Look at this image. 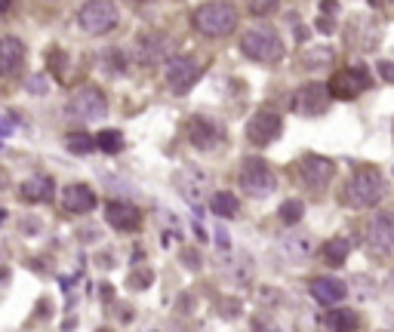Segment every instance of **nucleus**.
I'll return each instance as SVG.
<instances>
[{"instance_id": "0eeeda50", "label": "nucleus", "mask_w": 394, "mask_h": 332, "mask_svg": "<svg viewBox=\"0 0 394 332\" xmlns=\"http://www.w3.org/2000/svg\"><path fill=\"white\" fill-rule=\"evenodd\" d=\"M105 111H108V102L99 87H80L68 102V114L78 117V121H102Z\"/></svg>"}, {"instance_id": "20e7f679", "label": "nucleus", "mask_w": 394, "mask_h": 332, "mask_svg": "<svg viewBox=\"0 0 394 332\" xmlns=\"http://www.w3.org/2000/svg\"><path fill=\"white\" fill-rule=\"evenodd\" d=\"M364 90H370V74H367L364 65H351V68H342L330 78L326 83V92H330V99H357Z\"/></svg>"}, {"instance_id": "9d476101", "label": "nucleus", "mask_w": 394, "mask_h": 332, "mask_svg": "<svg viewBox=\"0 0 394 332\" xmlns=\"http://www.w3.org/2000/svg\"><path fill=\"white\" fill-rule=\"evenodd\" d=\"M283 133V117L274 111H256L247 123V135L253 145H271Z\"/></svg>"}, {"instance_id": "6ab92c4d", "label": "nucleus", "mask_w": 394, "mask_h": 332, "mask_svg": "<svg viewBox=\"0 0 394 332\" xmlns=\"http://www.w3.org/2000/svg\"><path fill=\"white\" fill-rule=\"evenodd\" d=\"M176 188L185 194L191 203H200L204 200V194H207V176L197 173L195 166H188V169H182V173L176 176Z\"/></svg>"}, {"instance_id": "ddd939ff", "label": "nucleus", "mask_w": 394, "mask_h": 332, "mask_svg": "<svg viewBox=\"0 0 394 332\" xmlns=\"http://www.w3.org/2000/svg\"><path fill=\"white\" fill-rule=\"evenodd\" d=\"M185 135H188V142L195 145V148L207 151V148H213V145L222 139V123L213 121V117H191L188 126H185Z\"/></svg>"}, {"instance_id": "a878e982", "label": "nucleus", "mask_w": 394, "mask_h": 332, "mask_svg": "<svg viewBox=\"0 0 394 332\" xmlns=\"http://www.w3.org/2000/svg\"><path fill=\"white\" fill-rule=\"evenodd\" d=\"M96 148L105 151V154H121V151H123V133L102 130V133L96 135Z\"/></svg>"}, {"instance_id": "e433bc0d", "label": "nucleus", "mask_w": 394, "mask_h": 332, "mask_svg": "<svg viewBox=\"0 0 394 332\" xmlns=\"http://www.w3.org/2000/svg\"><path fill=\"white\" fill-rule=\"evenodd\" d=\"M216 237H219V246H222V250H228V234H225V231H216Z\"/></svg>"}, {"instance_id": "f8f14e48", "label": "nucleus", "mask_w": 394, "mask_h": 332, "mask_svg": "<svg viewBox=\"0 0 394 332\" xmlns=\"http://www.w3.org/2000/svg\"><path fill=\"white\" fill-rule=\"evenodd\" d=\"M376 255H391L394 252V212H379L370 221V231H367Z\"/></svg>"}, {"instance_id": "aec40b11", "label": "nucleus", "mask_w": 394, "mask_h": 332, "mask_svg": "<svg viewBox=\"0 0 394 332\" xmlns=\"http://www.w3.org/2000/svg\"><path fill=\"white\" fill-rule=\"evenodd\" d=\"M56 194V182L49 176H35L22 185V197L28 203H49Z\"/></svg>"}, {"instance_id": "1a4fd4ad", "label": "nucleus", "mask_w": 394, "mask_h": 332, "mask_svg": "<svg viewBox=\"0 0 394 332\" xmlns=\"http://www.w3.org/2000/svg\"><path fill=\"white\" fill-rule=\"evenodd\" d=\"M326 108H330V92L324 83H305L293 96V111L302 117H321L326 114Z\"/></svg>"}, {"instance_id": "473e14b6", "label": "nucleus", "mask_w": 394, "mask_h": 332, "mask_svg": "<svg viewBox=\"0 0 394 332\" xmlns=\"http://www.w3.org/2000/svg\"><path fill=\"white\" fill-rule=\"evenodd\" d=\"M182 262H185V265H188L191 271H197V268H200V255H197L195 250H185V252H182Z\"/></svg>"}, {"instance_id": "a211bd4d", "label": "nucleus", "mask_w": 394, "mask_h": 332, "mask_svg": "<svg viewBox=\"0 0 394 332\" xmlns=\"http://www.w3.org/2000/svg\"><path fill=\"white\" fill-rule=\"evenodd\" d=\"M93 207H96V191L90 185H68L62 191V209L80 216V212H90Z\"/></svg>"}, {"instance_id": "f257e3e1", "label": "nucleus", "mask_w": 394, "mask_h": 332, "mask_svg": "<svg viewBox=\"0 0 394 332\" xmlns=\"http://www.w3.org/2000/svg\"><path fill=\"white\" fill-rule=\"evenodd\" d=\"M382 197H385V178H382V173H376V169H357V173L348 178L345 194H342V200H345L351 209H370Z\"/></svg>"}, {"instance_id": "dca6fc26", "label": "nucleus", "mask_w": 394, "mask_h": 332, "mask_svg": "<svg viewBox=\"0 0 394 332\" xmlns=\"http://www.w3.org/2000/svg\"><path fill=\"white\" fill-rule=\"evenodd\" d=\"M308 293L314 295V302H321V305H326V308H333V305H339L348 295V286L342 283L339 277H314L312 283H308Z\"/></svg>"}, {"instance_id": "f03ea898", "label": "nucleus", "mask_w": 394, "mask_h": 332, "mask_svg": "<svg viewBox=\"0 0 394 332\" xmlns=\"http://www.w3.org/2000/svg\"><path fill=\"white\" fill-rule=\"evenodd\" d=\"M191 22L204 37H228L238 25V10L231 4H200Z\"/></svg>"}, {"instance_id": "7c9ffc66", "label": "nucleus", "mask_w": 394, "mask_h": 332, "mask_svg": "<svg viewBox=\"0 0 394 332\" xmlns=\"http://www.w3.org/2000/svg\"><path fill=\"white\" fill-rule=\"evenodd\" d=\"M376 71L382 74V80L394 83V62H379V65H376Z\"/></svg>"}, {"instance_id": "72a5a7b5", "label": "nucleus", "mask_w": 394, "mask_h": 332, "mask_svg": "<svg viewBox=\"0 0 394 332\" xmlns=\"http://www.w3.org/2000/svg\"><path fill=\"white\" fill-rule=\"evenodd\" d=\"M333 28H336V22H333L330 16H321V19H317V31H321V34H330Z\"/></svg>"}, {"instance_id": "ea45409f", "label": "nucleus", "mask_w": 394, "mask_h": 332, "mask_svg": "<svg viewBox=\"0 0 394 332\" xmlns=\"http://www.w3.org/2000/svg\"><path fill=\"white\" fill-rule=\"evenodd\" d=\"M102 332H108V329H102Z\"/></svg>"}, {"instance_id": "c9c22d12", "label": "nucleus", "mask_w": 394, "mask_h": 332, "mask_svg": "<svg viewBox=\"0 0 394 332\" xmlns=\"http://www.w3.org/2000/svg\"><path fill=\"white\" fill-rule=\"evenodd\" d=\"M253 329H256V332H278L274 326H268V323H265L262 317H256V320H253Z\"/></svg>"}, {"instance_id": "4c0bfd02", "label": "nucleus", "mask_w": 394, "mask_h": 332, "mask_svg": "<svg viewBox=\"0 0 394 332\" xmlns=\"http://www.w3.org/2000/svg\"><path fill=\"white\" fill-rule=\"evenodd\" d=\"M6 10H10V4H0V13H6Z\"/></svg>"}, {"instance_id": "c756f323", "label": "nucleus", "mask_w": 394, "mask_h": 332, "mask_svg": "<svg viewBox=\"0 0 394 332\" xmlns=\"http://www.w3.org/2000/svg\"><path fill=\"white\" fill-rule=\"evenodd\" d=\"M47 62H49V71H53L56 78L62 80V78H65V65H68V59H65V53H59V49H49Z\"/></svg>"}, {"instance_id": "39448f33", "label": "nucleus", "mask_w": 394, "mask_h": 332, "mask_svg": "<svg viewBox=\"0 0 394 332\" xmlns=\"http://www.w3.org/2000/svg\"><path fill=\"white\" fill-rule=\"evenodd\" d=\"M78 25L87 34H108L117 25V6L105 4V0H90L78 10Z\"/></svg>"}, {"instance_id": "4468645a", "label": "nucleus", "mask_w": 394, "mask_h": 332, "mask_svg": "<svg viewBox=\"0 0 394 332\" xmlns=\"http://www.w3.org/2000/svg\"><path fill=\"white\" fill-rule=\"evenodd\" d=\"M164 44H166V37L161 31H145V34H139L136 44H133V56H136L139 65H157L164 49H166Z\"/></svg>"}, {"instance_id": "9b49d317", "label": "nucleus", "mask_w": 394, "mask_h": 332, "mask_svg": "<svg viewBox=\"0 0 394 332\" xmlns=\"http://www.w3.org/2000/svg\"><path fill=\"white\" fill-rule=\"evenodd\" d=\"M200 78V65L195 62V59H185V56H179V59H173V62H166L164 68V80L173 87V92H185L191 90V83H195Z\"/></svg>"}, {"instance_id": "bb28decb", "label": "nucleus", "mask_w": 394, "mask_h": 332, "mask_svg": "<svg viewBox=\"0 0 394 332\" xmlns=\"http://www.w3.org/2000/svg\"><path fill=\"white\" fill-rule=\"evenodd\" d=\"M278 216H281L283 225H299L302 216H305V203H302V200H283L281 209H278Z\"/></svg>"}, {"instance_id": "2eb2a0df", "label": "nucleus", "mask_w": 394, "mask_h": 332, "mask_svg": "<svg viewBox=\"0 0 394 332\" xmlns=\"http://www.w3.org/2000/svg\"><path fill=\"white\" fill-rule=\"evenodd\" d=\"M25 68V47L19 37H0V78H16Z\"/></svg>"}, {"instance_id": "f3484780", "label": "nucleus", "mask_w": 394, "mask_h": 332, "mask_svg": "<svg viewBox=\"0 0 394 332\" xmlns=\"http://www.w3.org/2000/svg\"><path fill=\"white\" fill-rule=\"evenodd\" d=\"M105 219L108 225L117 228V231H136L142 225V212L133 207V203H123V200H111L105 207Z\"/></svg>"}, {"instance_id": "f704fd0d", "label": "nucleus", "mask_w": 394, "mask_h": 332, "mask_svg": "<svg viewBox=\"0 0 394 332\" xmlns=\"http://www.w3.org/2000/svg\"><path fill=\"white\" fill-rule=\"evenodd\" d=\"M28 90L31 92H47V80L44 78H31L28 80Z\"/></svg>"}, {"instance_id": "c85d7f7f", "label": "nucleus", "mask_w": 394, "mask_h": 332, "mask_svg": "<svg viewBox=\"0 0 394 332\" xmlns=\"http://www.w3.org/2000/svg\"><path fill=\"white\" fill-rule=\"evenodd\" d=\"M151 283H154V271H151V268H136L130 274V286L136 289V293H139V289H148Z\"/></svg>"}, {"instance_id": "b1692460", "label": "nucleus", "mask_w": 394, "mask_h": 332, "mask_svg": "<svg viewBox=\"0 0 394 332\" xmlns=\"http://www.w3.org/2000/svg\"><path fill=\"white\" fill-rule=\"evenodd\" d=\"M65 148H68L71 154H93L96 139L90 133H68L65 135Z\"/></svg>"}, {"instance_id": "2f4dec72", "label": "nucleus", "mask_w": 394, "mask_h": 332, "mask_svg": "<svg viewBox=\"0 0 394 332\" xmlns=\"http://www.w3.org/2000/svg\"><path fill=\"white\" fill-rule=\"evenodd\" d=\"M274 10H278V4H250V13L253 16H268Z\"/></svg>"}, {"instance_id": "423d86ee", "label": "nucleus", "mask_w": 394, "mask_h": 332, "mask_svg": "<svg viewBox=\"0 0 394 332\" xmlns=\"http://www.w3.org/2000/svg\"><path fill=\"white\" fill-rule=\"evenodd\" d=\"M333 173H336L333 160H326L321 154H305L299 160V182L305 185L308 191H314V194H324L326 188H330Z\"/></svg>"}, {"instance_id": "5701e85b", "label": "nucleus", "mask_w": 394, "mask_h": 332, "mask_svg": "<svg viewBox=\"0 0 394 332\" xmlns=\"http://www.w3.org/2000/svg\"><path fill=\"white\" fill-rule=\"evenodd\" d=\"M348 252H351L348 237H333V240L324 246V259H326V265H345Z\"/></svg>"}, {"instance_id": "393cba45", "label": "nucleus", "mask_w": 394, "mask_h": 332, "mask_svg": "<svg viewBox=\"0 0 394 332\" xmlns=\"http://www.w3.org/2000/svg\"><path fill=\"white\" fill-rule=\"evenodd\" d=\"M326 323H330L333 332H357V326H360L357 314H355V311H345V308H342V311H333Z\"/></svg>"}, {"instance_id": "4be33fe9", "label": "nucleus", "mask_w": 394, "mask_h": 332, "mask_svg": "<svg viewBox=\"0 0 394 332\" xmlns=\"http://www.w3.org/2000/svg\"><path fill=\"white\" fill-rule=\"evenodd\" d=\"M238 209H240V203H238V197H234L231 191H219V194L209 197V212H216L219 219H234L238 216Z\"/></svg>"}, {"instance_id": "58836bf2", "label": "nucleus", "mask_w": 394, "mask_h": 332, "mask_svg": "<svg viewBox=\"0 0 394 332\" xmlns=\"http://www.w3.org/2000/svg\"><path fill=\"white\" fill-rule=\"evenodd\" d=\"M4 219H6V212H4V209H0V225H4Z\"/></svg>"}, {"instance_id": "412c9836", "label": "nucleus", "mask_w": 394, "mask_h": 332, "mask_svg": "<svg viewBox=\"0 0 394 332\" xmlns=\"http://www.w3.org/2000/svg\"><path fill=\"white\" fill-rule=\"evenodd\" d=\"M333 59H336V49L333 47H308L305 53H302V65H305L308 71H326V68L333 65Z\"/></svg>"}, {"instance_id": "7ed1b4c3", "label": "nucleus", "mask_w": 394, "mask_h": 332, "mask_svg": "<svg viewBox=\"0 0 394 332\" xmlns=\"http://www.w3.org/2000/svg\"><path fill=\"white\" fill-rule=\"evenodd\" d=\"M240 49H244V56L253 59V62H278L283 56V44H281L278 31H271L268 25L250 28L244 37H240Z\"/></svg>"}, {"instance_id": "6e6552de", "label": "nucleus", "mask_w": 394, "mask_h": 332, "mask_svg": "<svg viewBox=\"0 0 394 332\" xmlns=\"http://www.w3.org/2000/svg\"><path fill=\"white\" fill-rule=\"evenodd\" d=\"M240 188H244L250 197H268V194H274V188H278V178L268 169V164L250 157L244 164V173H240Z\"/></svg>"}, {"instance_id": "cd10ccee", "label": "nucleus", "mask_w": 394, "mask_h": 332, "mask_svg": "<svg viewBox=\"0 0 394 332\" xmlns=\"http://www.w3.org/2000/svg\"><path fill=\"white\" fill-rule=\"evenodd\" d=\"M283 252L302 259V255L312 252V240H308V237H287V240H283Z\"/></svg>"}]
</instances>
